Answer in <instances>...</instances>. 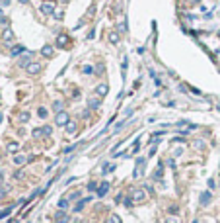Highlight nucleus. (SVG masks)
I'll return each instance as SVG.
<instances>
[{
	"mask_svg": "<svg viewBox=\"0 0 220 223\" xmlns=\"http://www.w3.org/2000/svg\"><path fill=\"white\" fill-rule=\"evenodd\" d=\"M68 122H70V116H68V114H66L64 110L56 114V118H55V123L58 125V127H66V123H68Z\"/></svg>",
	"mask_w": 220,
	"mask_h": 223,
	"instance_id": "1",
	"label": "nucleus"
},
{
	"mask_svg": "<svg viewBox=\"0 0 220 223\" xmlns=\"http://www.w3.org/2000/svg\"><path fill=\"white\" fill-rule=\"evenodd\" d=\"M31 57H33L31 51H25V53H23V55L18 59V65H20V67H25V69H27L29 65H31Z\"/></svg>",
	"mask_w": 220,
	"mask_h": 223,
	"instance_id": "2",
	"label": "nucleus"
},
{
	"mask_svg": "<svg viewBox=\"0 0 220 223\" xmlns=\"http://www.w3.org/2000/svg\"><path fill=\"white\" fill-rule=\"evenodd\" d=\"M131 198H132V202H134V204H140V202L146 200V194H144V190L136 188V190H132V192H131Z\"/></svg>",
	"mask_w": 220,
	"mask_h": 223,
	"instance_id": "3",
	"label": "nucleus"
},
{
	"mask_svg": "<svg viewBox=\"0 0 220 223\" xmlns=\"http://www.w3.org/2000/svg\"><path fill=\"white\" fill-rule=\"evenodd\" d=\"M94 92H96V96H98V98H103V96L109 92V86H107V84H98Z\"/></svg>",
	"mask_w": 220,
	"mask_h": 223,
	"instance_id": "4",
	"label": "nucleus"
},
{
	"mask_svg": "<svg viewBox=\"0 0 220 223\" xmlns=\"http://www.w3.org/2000/svg\"><path fill=\"white\" fill-rule=\"evenodd\" d=\"M41 12L43 14H55V2H43L41 4Z\"/></svg>",
	"mask_w": 220,
	"mask_h": 223,
	"instance_id": "5",
	"label": "nucleus"
},
{
	"mask_svg": "<svg viewBox=\"0 0 220 223\" xmlns=\"http://www.w3.org/2000/svg\"><path fill=\"white\" fill-rule=\"evenodd\" d=\"M56 45H58V47H70V37H68V35H58V37H56Z\"/></svg>",
	"mask_w": 220,
	"mask_h": 223,
	"instance_id": "6",
	"label": "nucleus"
},
{
	"mask_svg": "<svg viewBox=\"0 0 220 223\" xmlns=\"http://www.w3.org/2000/svg\"><path fill=\"white\" fill-rule=\"evenodd\" d=\"M107 39H109L111 45H119V41H121V35H119V32H109V35H107Z\"/></svg>",
	"mask_w": 220,
	"mask_h": 223,
	"instance_id": "7",
	"label": "nucleus"
},
{
	"mask_svg": "<svg viewBox=\"0 0 220 223\" xmlns=\"http://www.w3.org/2000/svg\"><path fill=\"white\" fill-rule=\"evenodd\" d=\"M0 39H2V41H4V43H8V41H12V39H14V32H12V30H8V28H6V30H4V32H2V35H0Z\"/></svg>",
	"mask_w": 220,
	"mask_h": 223,
	"instance_id": "8",
	"label": "nucleus"
},
{
	"mask_svg": "<svg viewBox=\"0 0 220 223\" xmlns=\"http://www.w3.org/2000/svg\"><path fill=\"white\" fill-rule=\"evenodd\" d=\"M144 163H146V159H138V161H136V168H134V176H138V174H142V172H144Z\"/></svg>",
	"mask_w": 220,
	"mask_h": 223,
	"instance_id": "9",
	"label": "nucleus"
},
{
	"mask_svg": "<svg viewBox=\"0 0 220 223\" xmlns=\"http://www.w3.org/2000/svg\"><path fill=\"white\" fill-rule=\"evenodd\" d=\"M107 190H109V182H101V184H99V188L96 190V192H98V196L101 198V196H105V194H107Z\"/></svg>",
	"mask_w": 220,
	"mask_h": 223,
	"instance_id": "10",
	"label": "nucleus"
},
{
	"mask_svg": "<svg viewBox=\"0 0 220 223\" xmlns=\"http://www.w3.org/2000/svg\"><path fill=\"white\" fill-rule=\"evenodd\" d=\"M27 73H29V75H39V73H41V65H39V63H31V65L27 67Z\"/></svg>",
	"mask_w": 220,
	"mask_h": 223,
	"instance_id": "11",
	"label": "nucleus"
},
{
	"mask_svg": "<svg viewBox=\"0 0 220 223\" xmlns=\"http://www.w3.org/2000/svg\"><path fill=\"white\" fill-rule=\"evenodd\" d=\"M99 104H101V98H90L88 100V108L90 110H98Z\"/></svg>",
	"mask_w": 220,
	"mask_h": 223,
	"instance_id": "12",
	"label": "nucleus"
},
{
	"mask_svg": "<svg viewBox=\"0 0 220 223\" xmlns=\"http://www.w3.org/2000/svg\"><path fill=\"white\" fill-rule=\"evenodd\" d=\"M41 55L43 57H53L55 55V49H53L51 45H45V47H41Z\"/></svg>",
	"mask_w": 220,
	"mask_h": 223,
	"instance_id": "13",
	"label": "nucleus"
},
{
	"mask_svg": "<svg viewBox=\"0 0 220 223\" xmlns=\"http://www.w3.org/2000/svg\"><path fill=\"white\" fill-rule=\"evenodd\" d=\"M64 129H66V133H70V135H72V133H76L78 123H76V122H68V123H66V127H64Z\"/></svg>",
	"mask_w": 220,
	"mask_h": 223,
	"instance_id": "14",
	"label": "nucleus"
},
{
	"mask_svg": "<svg viewBox=\"0 0 220 223\" xmlns=\"http://www.w3.org/2000/svg\"><path fill=\"white\" fill-rule=\"evenodd\" d=\"M210 198H212V196H210V192H203V194H201V204H203V206H209Z\"/></svg>",
	"mask_w": 220,
	"mask_h": 223,
	"instance_id": "15",
	"label": "nucleus"
},
{
	"mask_svg": "<svg viewBox=\"0 0 220 223\" xmlns=\"http://www.w3.org/2000/svg\"><path fill=\"white\" fill-rule=\"evenodd\" d=\"M22 53H25V47H23V45H16V47H12V57L22 55Z\"/></svg>",
	"mask_w": 220,
	"mask_h": 223,
	"instance_id": "16",
	"label": "nucleus"
},
{
	"mask_svg": "<svg viewBox=\"0 0 220 223\" xmlns=\"http://www.w3.org/2000/svg\"><path fill=\"white\" fill-rule=\"evenodd\" d=\"M25 161H27V157H23V155H16L14 157V165H18V167H22Z\"/></svg>",
	"mask_w": 220,
	"mask_h": 223,
	"instance_id": "17",
	"label": "nucleus"
},
{
	"mask_svg": "<svg viewBox=\"0 0 220 223\" xmlns=\"http://www.w3.org/2000/svg\"><path fill=\"white\" fill-rule=\"evenodd\" d=\"M62 108H64V106H62V102H60V100H55V102H53V110H55L56 114H58V112H62Z\"/></svg>",
	"mask_w": 220,
	"mask_h": 223,
	"instance_id": "18",
	"label": "nucleus"
},
{
	"mask_svg": "<svg viewBox=\"0 0 220 223\" xmlns=\"http://www.w3.org/2000/svg\"><path fill=\"white\" fill-rule=\"evenodd\" d=\"M18 149H20V143H14V141L8 143V151H10V153H16Z\"/></svg>",
	"mask_w": 220,
	"mask_h": 223,
	"instance_id": "19",
	"label": "nucleus"
},
{
	"mask_svg": "<svg viewBox=\"0 0 220 223\" xmlns=\"http://www.w3.org/2000/svg\"><path fill=\"white\" fill-rule=\"evenodd\" d=\"M20 122L22 123L29 122V112H22V114H20Z\"/></svg>",
	"mask_w": 220,
	"mask_h": 223,
	"instance_id": "20",
	"label": "nucleus"
},
{
	"mask_svg": "<svg viewBox=\"0 0 220 223\" xmlns=\"http://www.w3.org/2000/svg\"><path fill=\"white\" fill-rule=\"evenodd\" d=\"M88 202H90V198H86V200H82V202H80V204H76V208H74V212H80V210H82V208H84V206H86Z\"/></svg>",
	"mask_w": 220,
	"mask_h": 223,
	"instance_id": "21",
	"label": "nucleus"
},
{
	"mask_svg": "<svg viewBox=\"0 0 220 223\" xmlns=\"http://www.w3.org/2000/svg\"><path fill=\"white\" fill-rule=\"evenodd\" d=\"M107 223H121V217H119L117 213H113V215H109V221Z\"/></svg>",
	"mask_w": 220,
	"mask_h": 223,
	"instance_id": "22",
	"label": "nucleus"
},
{
	"mask_svg": "<svg viewBox=\"0 0 220 223\" xmlns=\"http://www.w3.org/2000/svg\"><path fill=\"white\" fill-rule=\"evenodd\" d=\"M41 129H43V135H47V137H49V135L53 133V127H51V125H43Z\"/></svg>",
	"mask_w": 220,
	"mask_h": 223,
	"instance_id": "23",
	"label": "nucleus"
},
{
	"mask_svg": "<svg viewBox=\"0 0 220 223\" xmlns=\"http://www.w3.org/2000/svg\"><path fill=\"white\" fill-rule=\"evenodd\" d=\"M115 170V165H105L103 167V174H107V172H113Z\"/></svg>",
	"mask_w": 220,
	"mask_h": 223,
	"instance_id": "24",
	"label": "nucleus"
},
{
	"mask_svg": "<svg viewBox=\"0 0 220 223\" xmlns=\"http://www.w3.org/2000/svg\"><path fill=\"white\" fill-rule=\"evenodd\" d=\"M127 69H129V61H127V57H125V63L121 65V71H123V77L127 75Z\"/></svg>",
	"mask_w": 220,
	"mask_h": 223,
	"instance_id": "25",
	"label": "nucleus"
},
{
	"mask_svg": "<svg viewBox=\"0 0 220 223\" xmlns=\"http://www.w3.org/2000/svg\"><path fill=\"white\" fill-rule=\"evenodd\" d=\"M82 73H84V75H92V73H94V67H90V65H86V67L82 69Z\"/></svg>",
	"mask_w": 220,
	"mask_h": 223,
	"instance_id": "26",
	"label": "nucleus"
},
{
	"mask_svg": "<svg viewBox=\"0 0 220 223\" xmlns=\"http://www.w3.org/2000/svg\"><path fill=\"white\" fill-rule=\"evenodd\" d=\"M58 208H60V210H66V208H68V200H58Z\"/></svg>",
	"mask_w": 220,
	"mask_h": 223,
	"instance_id": "27",
	"label": "nucleus"
},
{
	"mask_svg": "<svg viewBox=\"0 0 220 223\" xmlns=\"http://www.w3.org/2000/svg\"><path fill=\"white\" fill-rule=\"evenodd\" d=\"M33 137H35V139H39V137H41V135H43V129H33Z\"/></svg>",
	"mask_w": 220,
	"mask_h": 223,
	"instance_id": "28",
	"label": "nucleus"
},
{
	"mask_svg": "<svg viewBox=\"0 0 220 223\" xmlns=\"http://www.w3.org/2000/svg\"><path fill=\"white\" fill-rule=\"evenodd\" d=\"M37 116H39V118H47V110H45V108H39V110H37Z\"/></svg>",
	"mask_w": 220,
	"mask_h": 223,
	"instance_id": "29",
	"label": "nucleus"
},
{
	"mask_svg": "<svg viewBox=\"0 0 220 223\" xmlns=\"http://www.w3.org/2000/svg\"><path fill=\"white\" fill-rule=\"evenodd\" d=\"M88 190H90V192H94V190H98V184H96V182H90V184H88Z\"/></svg>",
	"mask_w": 220,
	"mask_h": 223,
	"instance_id": "30",
	"label": "nucleus"
},
{
	"mask_svg": "<svg viewBox=\"0 0 220 223\" xmlns=\"http://www.w3.org/2000/svg\"><path fill=\"white\" fill-rule=\"evenodd\" d=\"M193 147H195V149H203V147H205V143H203V141H195V143H193Z\"/></svg>",
	"mask_w": 220,
	"mask_h": 223,
	"instance_id": "31",
	"label": "nucleus"
},
{
	"mask_svg": "<svg viewBox=\"0 0 220 223\" xmlns=\"http://www.w3.org/2000/svg\"><path fill=\"white\" fill-rule=\"evenodd\" d=\"M76 198H80V192H72V194L68 196V200H76Z\"/></svg>",
	"mask_w": 220,
	"mask_h": 223,
	"instance_id": "32",
	"label": "nucleus"
},
{
	"mask_svg": "<svg viewBox=\"0 0 220 223\" xmlns=\"http://www.w3.org/2000/svg\"><path fill=\"white\" fill-rule=\"evenodd\" d=\"M117 32H127V22H125V24H119V28H117Z\"/></svg>",
	"mask_w": 220,
	"mask_h": 223,
	"instance_id": "33",
	"label": "nucleus"
},
{
	"mask_svg": "<svg viewBox=\"0 0 220 223\" xmlns=\"http://www.w3.org/2000/svg\"><path fill=\"white\" fill-rule=\"evenodd\" d=\"M10 212H12V208H6L4 212L0 213V217H6V215H10Z\"/></svg>",
	"mask_w": 220,
	"mask_h": 223,
	"instance_id": "34",
	"label": "nucleus"
},
{
	"mask_svg": "<svg viewBox=\"0 0 220 223\" xmlns=\"http://www.w3.org/2000/svg\"><path fill=\"white\" fill-rule=\"evenodd\" d=\"M132 204H134V202H132V198H125V206H127V208H131Z\"/></svg>",
	"mask_w": 220,
	"mask_h": 223,
	"instance_id": "35",
	"label": "nucleus"
},
{
	"mask_svg": "<svg viewBox=\"0 0 220 223\" xmlns=\"http://www.w3.org/2000/svg\"><path fill=\"white\" fill-rule=\"evenodd\" d=\"M171 141H175V143H185V139H183V137H173Z\"/></svg>",
	"mask_w": 220,
	"mask_h": 223,
	"instance_id": "36",
	"label": "nucleus"
},
{
	"mask_svg": "<svg viewBox=\"0 0 220 223\" xmlns=\"http://www.w3.org/2000/svg\"><path fill=\"white\" fill-rule=\"evenodd\" d=\"M55 20H62V12H55Z\"/></svg>",
	"mask_w": 220,
	"mask_h": 223,
	"instance_id": "37",
	"label": "nucleus"
},
{
	"mask_svg": "<svg viewBox=\"0 0 220 223\" xmlns=\"http://www.w3.org/2000/svg\"><path fill=\"white\" fill-rule=\"evenodd\" d=\"M169 213H177V206H169Z\"/></svg>",
	"mask_w": 220,
	"mask_h": 223,
	"instance_id": "38",
	"label": "nucleus"
},
{
	"mask_svg": "<svg viewBox=\"0 0 220 223\" xmlns=\"http://www.w3.org/2000/svg\"><path fill=\"white\" fill-rule=\"evenodd\" d=\"M167 165H169L171 168H175V161H173V159H169V161H167Z\"/></svg>",
	"mask_w": 220,
	"mask_h": 223,
	"instance_id": "39",
	"label": "nucleus"
},
{
	"mask_svg": "<svg viewBox=\"0 0 220 223\" xmlns=\"http://www.w3.org/2000/svg\"><path fill=\"white\" fill-rule=\"evenodd\" d=\"M94 37H96V32L92 30V32H90V34H88V39H94Z\"/></svg>",
	"mask_w": 220,
	"mask_h": 223,
	"instance_id": "40",
	"label": "nucleus"
},
{
	"mask_svg": "<svg viewBox=\"0 0 220 223\" xmlns=\"http://www.w3.org/2000/svg\"><path fill=\"white\" fill-rule=\"evenodd\" d=\"M56 223H66V217H62V219H56Z\"/></svg>",
	"mask_w": 220,
	"mask_h": 223,
	"instance_id": "41",
	"label": "nucleus"
},
{
	"mask_svg": "<svg viewBox=\"0 0 220 223\" xmlns=\"http://www.w3.org/2000/svg\"><path fill=\"white\" fill-rule=\"evenodd\" d=\"M165 223H177L175 219H165Z\"/></svg>",
	"mask_w": 220,
	"mask_h": 223,
	"instance_id": "42",
	"label": "nucleus"
},
{
	"mask_svg": "<svg viewBox=\"0 0 220 223\" xmlns=\"http://www.w3.org/2000/svg\"><path fill=\"white\" fill-rule=\"evenodd\" d=\"M20 2H22V4H27V2H29V0H20Z\"/></svg>",
	"mask_w": 220,
	"mask_h": 223,
	"instance_id": "43",
	"label": "nucleus"
},
{
	"mask_svg": "<svg viewBox=\"0 0 220 223\" xmlns=\"http://www.w3.org/2000/svg\"><path fill=\"white\" fill-rule=\"evenodd\" d=\"M0 18H2V10H0Z\"/></svg>",
	"mask_w": 220,
	"mask_h": 223,
	"instance_id": "44",
	"label": "nucleus"
},
{
	"mask_svg": "<svg viewBox=\"0 0 220 223\" xmlns=\"http://www.w3.org/2000/svg\"><path fill=\"white\" fill-rule=\"evenodd\" d=\"M193 223H199V221H193Z\"/></svg>",
	"mask_w": 220,
	"mask_h": 223,
	"instance_id": "45",
	"label": "nucleus"
}]
</instances>
